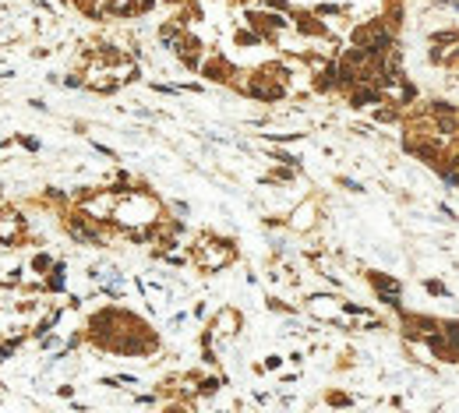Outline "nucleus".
Listing matches in <instances>:
<instances>
[{
    "instance_id": "obj_1",
    "label": "nucleus",
    "mask_w": 459,
    "mask_h": 413,
    "mask_svg": "<svg viewBox=\"0 0 459 413\" xmlns=\"http://www.w3.org/2000/svg\"><path fill=\"white\" fill-rule=\"evenodd\" d=\"M381 92L371 85H360V88H353V106H367V102H378Z\"/></svg>"
},
{
    "instance_id": "obj_2",
    "label": "nucleus",
    "mask_w": 459,
    "mask_h": 413,
    "mask_svg": "<svg viewBox=\"0 0 459 413\" xmlns=\"http://www.w3.org/2000/svg\"><path fill=\"white\" fill-rule=\"evenodd\" d=\"M427 290H431V293H441V297H445V293H449V290L441 286V283H427Z\"/></svg>"
}]
</instances>
